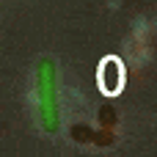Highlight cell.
<instances>
[{
  "mask_svg": "<svg viewBox=\"0 0 157 157\" xmlns=\"http://www.w3.org/2000/svg\"><path fill=\"white\" fill-rule=\"evenodd\" d=\"M36 105H39V124L44 132H58L61 110H58V72L52 58H41L36 63Z\"/></svg>",
  "mask_w": 157,
  "mask_h": 157,
  "instance_id": "cell-1",
  "label": "cell"
},
{
  "mask_svg": "<svg viewBox=\"0 0 157 157\" xmlns=\"http://www.w3.org/2000/svg\"><path fill=\"white\" fill-rule=\"evenodd\" d=\"M72 138L77 141V144H94V138H97V132L88 127V124H83V121H77V124H72Z\"/></svg>",
  "mask_w": 157,
  "mask_h": 157,
  "instance_id": "cell-3",
  "label": "cell"
},
{
  "mask_svg": "<svg viewBox=\"0 0 157 157\" xmlns=\"http://www.w3.org/2000/svg\"><path fill=\"white\" fill-rule=\"evenodd\" d=\"M116 121H119L116 108H113V105H102V108H99V124H102V130H113Z\"/></svg>",
  "mask_w": 157,
  "mask_h": 157,
  "instance_id": "cell-4",
  "label": "cell"
},
{
  "mask_svg": "<svg viewBox=\"0 0 157 157\" xmlns=\"http://www.w3.org/2000/svg\"><path fill=\"white\" fill-rule=\"evenodd\" d=\"M99 86L105 94H116L124 86V69L119 63V58H105L99 66Z\"/></svg>",
  "mask_w": 157,
  "mask_h": 157,
  "instance_id": "cell-2",
  "label": "cell"
},
{
  "mask_svg": "<svg viewBox=\"0 0 157 157\" xmlns=\"http://www.w3.org/2000/svg\"><path fill=\"white\" fill-rule=\"evenodd\" d=\"M94 144H99V146L113 144V132H110V130H99V132H97V138H94Z\"/></svg>",
  "mask_w": 157,
  "mask_h": 157,
  "instance_id": "cell-5",
  "label": "cell"
}]
</instances>
